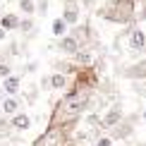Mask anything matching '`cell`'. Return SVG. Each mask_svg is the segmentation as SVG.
<instances>
[{"mask_svg": "<svg viewBox=\"0 0 146 146\" xmlns=\"http://www.w3.org/2000/svg\"><path fill=\"white\" fill-rule=\"evenodd\" d=\"M12 125H10V117H0V139H7L12 134Z\"/></svg>", "mask_w": 146, "mask_h": 146, "instance_id": "cell-20", "label": "cell"}, {"mask_svg": "<svg viewBox=\"0 0 146 146\" xmlns=\"http://www.w3.org/2000/svg\"><path fill=\"white\" fill-rule=\"evenodd\" d=\"M19 12L24 17H34L36 15V0H19Z\"/></svg>", "mask_w": 146, "mask_h": 146, "instance_id": "cell-18", "label": "cell"}, {"mask_svg": "<svg viewBox=\"0 0 146 146\" xmlns=\"http://www.w3.org/2000/svg\"><path fill=\"white\" fill-rule=\"evenodd\" d=\"M0 17H3V3H0Z\"/></svg>", "mask_w": 146, "mask_h": 146, "instance_id": "cell-32", "label": "cell"}, {"mask_svg": "<svg viewBox=\"0 0 146 146\" xmlns=\"http://www.w3.org/2000/svg\"><path fill=\"white\" fill-rule=\"evenodd\" d=\"M19 24H22V17H17L15 12H3V17H0V27L5 31H19Z\"/></svg>", "mask_w": 146, "mask_h": 146, "instance_id": "cell-13", "label": "cell"}, {"mask_svg": "<svg viewBox=\"0 0 146 146\" xmlns=\"http://www.w3.org/2000/svg\"><path fill=\"white\" fill-rule=\"evenodd\" d=\"M10 125L15 132H29L31 129V115L29 113H17L10 117Z\"/></svg>", "mask_w": 146, "mask_h": 146, "instance_id": "cell-12", "label": "cell"}, {"mask_svg": "<svg viewBox=\"0 0 146 146\" xmlns=\"http://www.w3.org/2000/svg\"><path fill=\"white\" fill-rule=\"evenodd\" d=\"M36 67H38L36 62H27V65H24V72H36Z\"/></svg>", "mask_w": 146, "mask_h": 146, "instance_id": "cell-27", "label": "cell"}, {"mask_svg": "<svg viewBox=\"0 0 146 146\" xmlns=\"http://www.w3.org/2000/svg\"><path fill=\"white\" fill-rule=\"evenodd\" d=\"M62 3V19L65 24L72 29V27H77L79 24V10H82V5H79V0H60Z\"/></svg>", "mask_w": 146, "mask_h": 146, "instance_id": "cell-6", "label": "cell"}, {"mask_svg": "<svg viewBox=\"0 0 146 146\" xmlns=\"http://www.w3.org/2000/svg\"><path fill=\"white\" fill-rule=\"evenodd\" d=\"M108 134L113 137V141H115V139H117V141H125V139H129L132 134H134V125H132L129 120L125 117L122 122H120L117 127H115V129H110V132H108Z\"/></svg>", "mask_w": 146, "mask_h": 146, "instance_id": "cell-8", "label": "cell"}, {"mask_svg": "<svg viewBox=\"0 0 146 146\" xmlns=\"http://www.w3.org/2000/svg\"><path fill=\"white\" fill-rule=\"evenodd\" d=\"M19 31L27 36V38L31 36V31H34V17H24V19H22V24H19Z\"/></svg>", "mask_w": 146, "mask_h": 146, "instance_id": "cell-19", "label": "cell"}, {"mask_svg": "<svg viewBox=\"0 0 146 146\" xmlns=\"http://www.w3.org/2000/svg\"><path fill=\"white\" fill-rule=\"evenodd\" d=\"M132 91H134L137 96H141V98H146V82H129Z\"/></svg>", "mask_w": 146, "mask_h": 146, "instance_id": "cell-22", "label": "cell"}, {"mask_svg": "<svg viewBox=\"0 0 146 146\" xmlns=\"http://www.w3.org/2000/svg\"><path fill=\"white\" fill-rule=\"evenodd\" d=\"M58 50L62 53V55H67V58H72V55H77L79 50H82V48H79V43L74 38H72V36L67 34V36H62V38H58Z\"/></svg>", "mask_w": 146, "mask_h": 146, "instance_id": "cell-9", "label": "cell"}, {"mask_svg": "<svg viewBox=\"0 0 146 146\" xmlns=\"http://www.w3.org/2000/svg\"><path fill=\"white\" fill-rule=\"evenodd\" d=\"M70 60L77 65V67H91L94 60H96V53H94V48H82V50H79L77 55H72Z\"/></svg>", "mask_w": 146, "mask_h": 146, "instance_id": "cell-10", "label": "cell"}, {"mask_svg": "<svg viewBox=\"0 0 146 146\" xmlns=\"http://www.w3.org/2000/svg\"><path fill=\"white\" fill-rule=\"evenodd\" d=\"M38 94H41V89H38V84H34V82H31V84H29L27 89L22 91V98L27 101L29 106H34V103L38 101Z\"/></svg>", "mask_w": 146, "mask_h": 146, "instance_id": "cell-16", "label": "cell"}, {"mask_svg": "<svg viewBox=\"0 0 146 146\" xmlns=\"http://www.w3.org/2000/svg\"><path fill=\"white\" fill-rule=\"evenodd\" d=\"M125 120V110H122V106L120 103H113V106H108L106 110L101 113V129L103 132H110L115 129L120 122Z\"/></svg>", "mask_w": 146, "mask_h": 146, "instance_id": "cell-4", "label": "cell"}, {"mask_svg": "<svg viewBox=\"0 0 146 146\" xmlns=\"http://www.w3.org/2000/svg\"><path fill=\"white\" fill-rule=\"evenodd\" d=\"M134 12H137V0H106L101 7H96V17L110 24H120V27H132V24H137Z\"/></svg>", "mask_w": 146, "mask_h": 146, "instance_id": "cell-1", "label": "cell"}, {"mask_svg": "<svg viewBox=\"0 0 146 146\" xmlns=\"http://www.w3.org/2000/svg\"><path fill=\"white\" fill-rule=\"evenodd\" d=\"M120 38L125 41L127 50H134V53H144L146 50V31L137 24L132 27H125V31L120 34Z\"/></svg>", "mask_w": 146, "mask_h": 146, "instance_id": "cell-3", "label": "cell"}, {"mask_svg": "<svg viewBox=\"0 0 146 146\" xmlns=\"http://www.w3.org/2000/svg\"><path fill=\"white\" fill-rule=\"evenodd\" d=\"M65 146H77V141H74V139H70V141L65 144Z\"/></svg>", "mask_w": 146, "mask_h": 146, "instance_id": "cell-29", "label": "cell"}, {"mask_svg": "<svg viewBox=\"0 0 146 146\" xmlns=\"http://www.w3.org/2000/svg\"><path fill=\"white\" fill-rule=\"evenodd\" d=\"M91 146H113V137H110V134L106 132V134H101V137L96 139V141L91 144Z\"/></svg>", "mask_w": 146, "mask_h": 146, "instance_id": "cell-24", "label": "cell"}, {"mask_svg": "<svg viewBox=\"0 0 146 146\" xmlns=\"http://www.w3.org/2000/svg\"><path fill=\"white\" fill-rule=\"evenodd\" d=\"M48 5H50V0H36V15L46 17L48 15Z\"/></svg>", "mask_w": 146, "mask_h": 146, "instance_id": "cell-23", "label": "cell"}, {"mask_svg": "<svg viewBox=\"0 0 146 146\" xmlns=\"http://www.w3.org/2000/svg\"><path fill=\"white\" fill-rule=\"evenodd\" d=\"M139 115H141V120H146V108H144V110H139Z\"/></svg>", "mask_w": 146, "mask_h": 146, "instance_id": "cell-30", "label": "cell"}, {"mask_svg": "<svg viewBox=\"0 0 146 146\" xmlns=\"http://www.w3.org/2000/svg\"><path fill=\"white\" fill-rule=\"evenodd\" d=\"M10 74H15V72H12V65L5 62V60H0V79H7Z\"/></svg>", "mask_w": 146, "mask_h": 146, "instance_id": "cell-25", "label": "cell"}, {"mask_svg": "<svg viewBox=\"0 0 146 146\" xmlns=\"http://www.w3.org/2000/svg\"><path fill=\"white\" fill-rule=\"evenodd\" d=\"M53 36H58V38H62V36H67L70 34V27L67 24H65V19L62 17H55V19H53Z\"/></svg>", "mask_w": 146, "mask_h": 146, "instance_id": "cell-17", "label": "cell"}, {"mask_svg": "<svg viewBox=\"0 0 146 146\" xmlns=\"http://www.w3.org/2000/svg\"><path fill=\"white\" fill-rule=\"evenodd\" d=\"M5 38H7V31H5V29H3V27H0V43H3V41H5Z\"/></svg>", "mask_w": 146, "mask_h": 146, "instance_id": "cell-28", "label": "cell"}, {"mask_svg": "<svg viewBox=\"0 0 146 146\" xmlns=\"http://www.w3.org/2000/svg\"><path fill=\"white\" fill-rule=\"evenodd\" d=\"M50 86L55 91H67L70 89V77L67 74H60V72H53V74H50Z\"/></svg>", "mask_w": 146, "mask_h": 146, "instance_id": "cell-15", "label": "cell"}, {"mask_svg": "<svg viewBox=\"0 0 146 146\" xmlns=\"http://www.w3.org/2000/svg\"><path fill=\"white\" fill-rule=\"evenodd\" d=\"M120 72H122V77L129 79V82H146V58L127 65V67H122Z\"/></svg>", "mask_w": 146, "mask_h": 146, "instance_id": "cell-7", "label": "cell"}, {"mask_svg": "<svg viewBox=\"0 0 146 146\" xmlns=\"http://www.w3.org/2000/svg\"><path fill=\"white\" fill-rule=\"evenodd\" d=\"M146 19V0H137V12H134V22H144Z\"/></svg>", "mask_w": 146, "mask_h": 146, "instance_id": "cell-21", "label": "cell"}, {"mask_svg": "<svg viewBox=\"0 0 146 146\" xmlns=\"http://www.w3.org/2000/svg\"><path fill=\"white\" fill-rule=\"evenodd\" d=\"M137 146H146V141H137Z\"/></svg>", "mask_w": 146, "mask_h": 146, "instance_id": "cell-31", "label": "cell"}, {"mask_svg": "<svg viewBox=\"0 0 146 146\" xmlns=\"http://www.w3.org/2000/svg\"><path fill=\"white\" fill-rule=\"evenodd\" d=\"M3 91L7 96H19L22 94V74H10L7 79H3Z\"/></svg>", "mask_w": 146, "mask_h": 146, "instance_id": "cell-11", "label": "cell"}, {"mask_svg": "<svg viewBox=\"0 0 146 146\" xmlns=\"http://www.w3.org/2000/svg\"><path fill=\"white\" fill-rule=\"evenodd\" d=\"M72 139V134L65 127H55V125H48L38 137L34 139L31 146H65Z\"/></svg>", "mask_w": 146, "mask_h": 146, "instance_id": "cell-2", "label": "cell"}, {"mask_svg": "<svg viewBox=\"0 0 146 146\" xmlns=\"http://www.w3.org/2000/svg\"><path fill=\"white\" fill-rule=\"evenodd\" d=\"M3 113H5V117H12V115L22 113V101L17 98V96H7V98H3Z\"/></svg>", "mask_w": 146, "mask_h": 146, "instance_id": "cell-14", "label": "cell"}, {"mask_svg": "<svg viewBox=\"0 0 146 146\" xmlns=\"http://www.w3.org/2000/svg\"><path fill=\"white\" fill-rule=\"evenodd\" d=\"M70 36L79 43V48H91V41H94V27H91V22H79L77 27L70 29Z\"/></svg>", "mask_w": 146, "mask_h": 146, "instance_id": "cell-5", "label": "cell"}, {"mask_svg": "<svg viewBox=\"0 0 146 146\" xmlns=\"http://www.w3.org/2000/svg\"><path fill=\"white\" fill-rule=\"evenodd\" d=\"M38 89H41V91H53V86H50V74H43V77H41Z\"/></svg>", "mask_w": 146, "mask_h": 146, "instance_id": "cell-26", "label": "cell"}]
</instances>
